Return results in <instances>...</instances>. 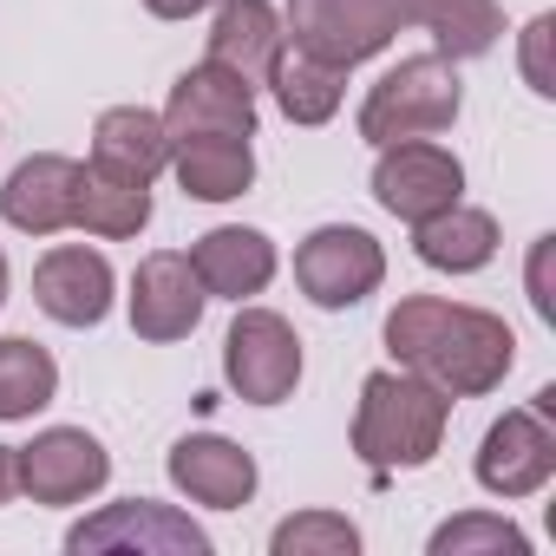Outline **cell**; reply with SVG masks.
I'll return each instance as SVG.
<instances>
[{"mask_svg":"<svg viewBox=\"0 0 556 556\" xmlns=\"http://www.w3.org/2000/svg\"><path fill=\"white\" fill-rule=\"evenodd\" d=\"M66 549L73 556H99V549H118V556H210V530L190 523V510H177V504L118 497L99 517L73 523Z\"/></svg>","mask_w":556,"mask_h":556,"instance_id":"52a82bcc","label":"cell"},{"mask_svg":"<svg viewBox=\"0 0 556 556\" xmlns=\"http://www.w3.org/2000/svg\"><path fill=\"white\" fill-rule=\"evenodd\" d=\"M73 190H79V164L60 151L21 157L0 184V223L21 236H60L73 229Z\"/></svg>","mask_w":556,"mask_h":556,"instance_id":"2e32d148","label":"cell"},{"mask_svg":"<svg viewBox=\"0 0 556 556\" xmlns=\"http://www.w3.org/2000/svg\"><path fill=\"white\" fill-rule=\"evenodd\" d=\"M223 380L249 406H282L302 387V334L275 308L236 302V321L223 334Z\"/></svg>","mask_w":556,"mask_h":556,"instance_id":"8992f818","label":"cell"},{"mask_svg":"<svg viewBox=\"0 0 556 556\" xmlns=\"http://www.w3.org/2000/svg\"><path fill=\"white\" fill-rule=\"evenodd\" d=\"M465 112V86H458V60L445 53H413L400 66H387L367 99H361V138L380 151V144H400V138H439L452 131Z\"/></svg>","mask_w":556,"mask_h":556,"instance_id":"3957f363","label":"cell"},{"mask_svg":"<svg viewBox=\"0 0 556 556\" xmlns=\"http://www.w3.org/2000/svg\"><path fill=\"white\" fill-rule=\"evenodd\" d=\"M203 8H216V0H144V14H157V21H197Z\"/></svg>","mask_w":556,"mask_h":556,"instance_id":"f1b7e54d","label":"cell"},{"mask_svg":"<svg viewBox=\"0 0 556 556\" xmlns=\"http://www.w3.org/2000/svg\"><path fill=\"white\" fill-rule=\"evenodd\" d=\"M170 170H177L184 197L229 203L255 184V151H249V138H170Z\"/></svg>","mask_w":556,"mask_h":556,"instance_id":"ffe728a7","label":"cell"},{"mask_svg":"<svg viewBox=\"0 0 556 556\" xmlns=\"http://www.w3.org/2000/svg\"><path fill=\"white\" fill-rule=\"evenodd\" d=\"M549 34H556V14H536L523 27V47H517V66H523V86L536 99H556V73H549Z\"/></svg>","mask_w":556,"mask_h":556,"instance_id":"4316f807","label":"cell"},{"mask_svg":"<svg viewBox=\"0 0 556 556\" xmlns=\"http://www.w3.org/2000/svg\"><path fill=\"white\" fill-rule=\"evenodd\" d=\"M73 223H79L86 236L131 242V236H144V223H151V184H144V177H125V170H105V164H79Z\"/></svg>","mask_w":556,"mask_h":556,"instance_id":"ac0fdd59","label":"cell"},{"mask_svg":"<svg viewBox=\"0 0 556 556\" xmlns=\"http://www.w3.org/2000/svg\"><path fill=\"white\" fill-rule=\"evenodd\" d=\"M413 255L439 275H478L491 255H497V216L478 210V203H452L426 223H413Z\"/></svg>","mask_w":556,"mask_h":556,"instance_id":"d6986e66","label":"cell"},{"mask_svg":"<svg viewBox=\"0 0 556 556\" xmlns=\"http://www.w3.org/2000/svg\"><path fill=\"white\" fill-rule=\"evenodd\" d=\"M112 295H118V275H112V262H105L99 249H86V242H60V249H47L40 268H34V302H40V315L60 321V328H99V321L112 315Z\"/></svg>","mask_w":556,"mask_h":556,"instance_id":"4fadbf2b","label":"cell"},{"mask_svg":"<svg viewBox=\"0 0 556 556\" xmlns=\"http://www.w3.org/2000/svg\"><path fill=\"white\" fill-rule=\"evenodd\" d=\"M268 549L275 556H354L361 549V530L341 510H295V517L275 523Z\"/></svg>","mask_w":556,"mask_h":556,"instance_id":"484cf974","label":"cell"},{"mask_svg":"<svg viewBox=\"0 0 556 556\" xmlns=\"http://www.w3.org/2000/svg\"><path fill=\"white\" fill-rule=\"evenodd\" d=\"M21 491V452L14 445H0V504H8Z\"/></svg>","mask_w":556,"mask_h":556,"instance_id":"f546056e","label":"cell"},{"mask_svg":"<svg viewBox=\"0 0 556 556\" xmlns=\"http://www.w3.org/2000/svg\"><path fill=\"white\" fill-rule=\"evenodd\" d=\"M157 118L170 138H255V86L242 73L203 60V66L177 73Z\"/></svg>","mask_w":556,"mask_h":556,"instance_id":"7c38bea8","label":"cell"},{"mask_svg":"<svg viewBox=\"0 0 556 556\" xmlns=\"http://www.w3.org/2000/svg\"><path fill=\"white\" fill-rule=\"evenodd\" d=\"M549 236H536L530 242V302H536V315H549Z\"/></svg>","mask_w":556,"mask_h":556,"instance_id":"83f0119b","label":"cell"},{"mask_svg":"<svg viewBox=\"0 0 556 556\" xmlns=\"http://www.w3.org/2000/svg\"><path fill=\"white\" fill-rule=\"evenodd\" d=\"M282 34L328 66H361L406 34V14L400 0H282Z\"/></svg>","mask_w":556,"mask_h":556,"instance_id":"277c9868","label":"cell"},{"mask_svg":"<svg viewBox=\"0 0 556 556\" xmlns=\"http://www.w3.org/2000/svg\"><path fill=\"white\" fill-rule=\"evenodd\" d=\"M14 452H21V491L34 504H86L112 478V452L86 426H47L34 432V445H14Z\"/></svg>","mask_w":556,"mask_h":556,"instance_id":"8fae6325","label":"cell"},{"mask_svg":"<svg viewBox=\"0 0 556 556\" xmlns=\"http://www.w3.org/2000/svg\"><path fill=\"white\" fill-rule=\"evenodd\" d=\"M380 334H387L393 367H413L445 400L497 393L504 374L517 367V334L504 328V315L465 308V302H445V295H400Z\"/></svg>","mask_w":556,"mask_h":556,"instance_id":"6da1fadb","label":"cell"},{"mask_svg":"<svg viewBox=\"0 0 556 556\" xmlns=\"http://www.w3.org/2000/svg\"><path fill=\"white\" fill-rule=\"evenodd\" d=\"M380 282H387V249L361 223H321L295 249V289L328 315L361 308L367 295H380Z\"/></svg>","mask_w":556,"mask_h":556,"instance_id":"5b68a950","label":"cell"},{"mask_svg":"<svg viewBox=\"0 0 556 556\" xmlns=\"http://www.w3.org/2000/svg\"><path fill=\"white\" fill-rule=\"evenodd\" d=\"M164 471H170V484H177L190 504H203V510H242V504L255 497V484H262L255 458H249L236 439H223V432H184V439L170 445Z\"/></svg>","mask_w":556,"mask_h":556,"instance_id":"9a60e30c","label":"cell"},{"mask_svg":"<svg viewBox=\"0 0 556 556\" xmlns=\"http://www.w3.org/2000/svg\"><path fill=\"white\" fill-rule=\"evenodd\" d=\"M432 556H530V536L497 510H458L432 530Z\"/></svg>","mask_w":556,"mask_h":556,"instance_id":"d4e9b609","label":"cell"},{"mask_svg":"<svg viewBox=\"0 0 556 556\" xmlns=\"http://www.w3.org/2000/svg\"><path fill=\"white\" fill-rule=\"evenodd\" d=\"M406 27L432 34V53L445 60H484L504 40V8L497 0H400Z\"/></svg>","mask_w":556,"mask_h":556,"instance_id":"44dd1931","label":"cell"},{"mask_svg":"<svg viewBox=\"0 0 556 556\" xmlns=\"http://www.w3.org/2000/svg\"><path fill=\"white\" fill-rule=\"evenodd\" d=\"M8 282H14V268H8V249H0V308H8Z\"/></svg>","mask_w":556,"mask_h":556,"instance_id":"4dcf8cb0","label":"cell"},{"mask_svg":"<svg viewBox=\"0 0 556 556\" xmlns=\"http://www.w3.org/2000/svg\"><path fill=\"white\" fill-rule=\"evenodd\" d=\"M184 255H190V268H197V282H203L210 302H255L275 282V268H282L275 242L262 229H249V223H216Z\"/></svg>","mask_w":556,"mask_h":556,"instance_id":"5bb4252c","label":"cell"},{"mask_svg":"<svg viewBox=\"0 0 556 556\" xmlns=\"http://www.w3.org/2000/svg\"><path fill=\"white\" fill-rule=\"evenodd\" d=\"M452 426V400L419 380L413 367H380L361 380V406H354V458L374 471H419L439 458Z\"/></svg>","mask_w":556,"mask_h":556,"instance_id":"7a4b0ae2","label":"cell"},{"mask_svg":"<svg viewBox=\"0 0 556 556\" xmlns=\"http://www.w3.org/2000/svg\"><path fill=\"white\" fill-rule=\"evenodd\" d=\"M125 308H131V334H138V341L170 348V341H190V334H197L210 295H203V282H197V268H190L184 249H157V255L138 262Z\"/></svg>","mask_w":556,"mask_h":556,"instance_id":"30bf717a","label":"cell"},{"mask_svg":"<svg viewBox=\"0 0 556 556\" xmlns=\"http://www.w3.org/2000/svg\"><path fill=\"white\" fill-rule=\"evenodd\" d=\"M471 478H478L491 497H536V491L556 478V432H549V413L510 406L504 419H491V432L478 439Z\"/></svg>","mask_w":556,"mask_h":556,"instance_id":"9c48e42d","label":"cell"},{"mask_svg":"<svg viewBox=\"0 0 556 556\" xmlns=\"http://www.w3.org/2000/svg\"><path fill=\"white\" fill-rule=\"evenodd\" d=\"M282 47H289V34H282V8L275 0H216V14H210V60L216 66L262 86Z\"/></svg>","mask_w":556,"mask_h":556,"instance_id":"e0dca14e","label":"cell"},{"mask_svg":"<svg viewBox=\"0 0 556 556\" xmlns=\"http://www.w3.org/2000/svg\"><path fill=\"white\" fill-rule=\"evenodd\" d=\"M53 393H60V361L34 334L0 341V419H34L53 406Z\"/></svg>","mask_w":556,"mask_h":556,"instance_id":"cb8c5ba5","label":"cell"},{"mask_svg":"<svg viewBox=\"0 0 556 556\" xmlns=\"http://www.w3.org/2000/svg\"><path fill=\"white\" fill-rule=\"evenodd\" d=\"M92 164L151 184L157 170H170V131H164V118L144 112V105H112V112H99V125H92Z\"/></svg>","mask_w":556,"mask_h":556,"instance_id":"603a6c76","label":"cell"},{"mask_svg":"<svg viewBox=\"0 0 556 556\" xmlns=\"http://www.w3.org/2000/svg\"><path fill=\"white\" fill-rule=\"evenodd\" d=\"M465 197V164L439 138H400L374 157V203L400 223H426Z\"/></svg>","mask_w":556,"mask_h":556,"instance_id":"ba28073f","label":"cell"},{"mask_svg":"<svg viewBox=\"0 0 556 556\" xmlns=\"http://www.w3.org/2000/svg\"><path fill=\"white\" fill-rule=\"evenodd\" d=\"M262 86L275 92V105H282L289 125H328L341 112V99H348V66H328V60H315L302 47H282Z\"/></svg>","mask_w":556,"mask_h":556,"instance_id":"7402d4cb","label":"cell"}]
</instances>
